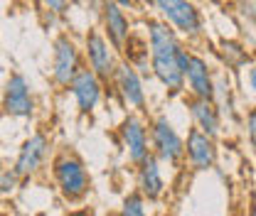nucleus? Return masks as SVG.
Wrapping results in <instances>:
<instances>
[{
  "mask_svg": "<svg viewBox=\"0 0 256 216\" xmlns=\"http://www.w3.org/2000/svg\"><path fill=\"white\" fill-rule=\"evenodd\" d=\"M148 30V49H150V69L153 76L168 89L170 96L185 91V69L190 62V49L178 39V32L162 20H146Z\"/></svg>",
  "mask_w": 256,
  "mask_h": 216,
  "instance_id": "nucleus-1",
  "label": "nucleus"
},
{
  "mask_svg": "<svg viewBox=\"0 0 256 216\" xmlns=\"http://www.w3.org/2000/svg\"><path fill=\"white\" fill-rule=\"evenodd\" d=\"M52 177H54V185L60 189V194L69 204L84 202L92 192V175H89L86 165L82 162V157H76L74 153L64 150L54 157Z\"/></svg>",
  "mask_w": 256,
  "mask_h": 216,
  "instance_id": "nucleus-2",
  "label": "nucleus"
},
{
  "mask_svg": "<svg viewBox=\"0 0 256 216\" xmlns=\"http://www.w3.org/2000/svg\"><path fill=\"white\" fill-rule=\"evenodd\" d=\"M150 150L168 167H180L185 162V138L168 116H156L150 121Z\"/></svg>",
  "mask_w": 256,
  "mask_h": 216,
  "instance_id": "nucleus-3",
  "label": "nucleus"
},
{
  "mask_svg": "<svg viewBox=\"0 0 256 216\" xmlns=\"http://www.w3.org/2000/svg\"><path fill=\"white\" fill-rule=\"evenodd\" d=\"M158 12L162 15V22H168L170 27L185 37H200L204 30V20L202 12L197 10V5L190 0H153Z\"/></svg>",
  "mask_w": 256,
  "mask_h": 216,
  "instance_id": "nucleus-4",
  "label": "nucleus"
},
{
  "mask_svg": "<svg viewBox=\"0 0 256 216\" xmlns=\"http://www.w3.org/2000/svg\"><path fill=\"white\" fill-rule=\"evenodd\" d=\"M118 135H121V145H124V150L128 155V162L133 167L140 165L148 155L153 153L150 150V125H146L140 113H128L121 121Z\"/></svg>",
  "mask_w": 256,
  "mask_h": 216,
  "instance_id": "nucleus-5",
  "label": "nucleus"
},
{
  "mask_svg": "<svg viewBox=\"0 0 256 216\" xmlns=\"http://www.w3.org/2000/svg\"><path fill=\"white\" fill-rule=\"evenodd\" d=\"M86 59L89 66L101 81H111L116 76V54H114V44L101 34L98 30H89L86 32Z\"/></svg>",
  "mask_w": 256,
  "mask_h": 216,
  "instance_id": "nucleus-6",
  "label": "nucleus"
},
{
  "mask_svg": "<svg viewBox=\"0 0 256 216\" xmlns=\"http://www.w3.org/2000/svg\"><path fill=\"white\" fill-rule=\"evenodd\" d=\"M185 162L194 172H207L217 165V140L202 133L200 128H190L185 138Z\"/></svg>",
  "mask_w": 256,
  "mask_h": 216,
  "instance_id": "nucleus-7",
  "label": "nucleus"
},
{
  "mask_svg": "<svg viewBox=\"0 0 256 216\" xmlns=\"http://www.w3.org/2000/svg\"><path fill=\"white\" fill-rule=\"evenodd\" d=\"M116 89L121 93L124 103L128 108H133V113H146L148 111V98H146V89H143V79L138 74V69L133 64L121 62L116 69Z\"/></svg>",
  "mask_w": 256,
  "mask_h": 216,
  "instance_id": "nucleus-8",
  "label": "nucleus"
},
{
  "mask_svg": "<svg viewBox=\"0 0 256 216\" xmlns=\"http://www.w3.org/2000/svg\"><path fill=\"white\" fill-rule=\"evenodd\" d=\"M2 108L12 118H30L34 113V98L30 93V84L22 74H10V79L5 84Z\"/></svg>",
  "mask_w": 256,
  "mask_h": 216,
  "instance_id": "nucleus-9",
  "label": "nucleus"
},
{
  "mask_svg": "<svg viewBox=\"0 0 256 216\" xmlns=\"http://www.w3.org/2000/svg\"><path fill=\"white\" fill-rule=\"evenodd\" d=\"M79 49L76 44L62 34L54 39V62H52V76L60 86H69L74 81V76L79 74Z\"/></svg>",
  "mask_w": 256,
  "mask_h": 216,
  "instance_id": "nucleus-10",
  "label": "nucleus"
},
{
  "mask_svg": "<svg viewBox=\"0 0 256 216\" xmlns=\"http://www.w3.org/2000/svg\"><path fill=\"white\" fill-rule=\"evenodd\" d=\"M136 187L148 202H158L165 194V177H162V162L150 153L140 165H136Z\"/></svg>",
  "mask_w": 256,
  "mask_h": 216,
  "instance_id": "nucleus-11",
  "label": "nucleus"
},
{
  "mask_svg": "<svg viewBox=\"0 0 256 216\" xmlns=\"http://www.w3.org/2000/svg\"><path fill=\"white\" fill-rule=\"evenodd\" d=\"M185 89L192 98H207L214 101V76L204 57L190 54V62L185 69Z\"/></svg>",
  "mask_w": 256,
  "mask_h": 216,
  "instance_id": "nucleus-12",
  "label": "nucleus"
},
{
  "mask_svg": "<svg viewBox=\"0 0 256 216\" xmlns=\"http://www.w3.org/2000/svg\"><path fill=\"white\" fill-rule=\"evenodd\" d=\"M47 153H50V138H47L44 133L30 135V138L22 143L20 155H18V160H15V172H18L20 177H32L34 172H40V167H42Z\"/></svg>",
  "mask_w": 256,
  "mask_h": 216,
  "instance_id": "nucleus-13",
  "label": "nucleus"
},
{
  "mask_svg": "<svg viewBox=\"0 0 256 216\" xmlns=\"http://www.w3.org/2000/svg\"><path fill=\"white\" fill-rule=\"evenodd\" d=\"M69 89H72L74 98H76L79 111H82V113H92L96 106H98V101H101L104 84H101V79L96 76L92 69H82V71L74 76V81L69 84Z\"/></svg>",
  "mask_w": 256,
  "mask_h": 216,
  "instance_id": "nucleus-14",
  "label": "nucleus"
},
{
  "mask_svg": "<svg viewBox=\"0 0 256 216\" xmlns=\"http://www.w3.org/2000/svg\"><path fill=\"white\" fill-rule=\"evenodd\" d=\"M101 17H104V30L114 49H124L130 39V22H128L124 7H118L114 0H106L101 5Z\"/></svg>",
  "mask_w": 256,
  "mask_h": 216,
  "instance_id": "nucleus-15",
  "label": "nucleus"
},
{
  "mask_svg": "<svg viewBox=\"0 0 256 216\" xmlns=\"http://www.w3.org/2000/svg\"><path fill=\"white\" fill-rule=\"evenodd\" d=\"M188 108H190L192 123L194 128H200L202 133H207L210 138H220L222 133V111L214 101H207V98H192L188 101Z\"/></svg>",
  "mask_w": 256,
  "mask_h": 216,
  "instance_id": "nucleus-16",
  "label": "nucleus"
},
{
  "mask_svg": "<svg viewBox=\"0 0 256 216\" xmlns=\"http://www.w3.org/2000/svg\"><path fill=\"white\" fill-rule=\"evenodd\" d=\"M222 49V57L226 66H232V69H236V66H242V64L249 62V52L239 44V42H232V39H222V44H220Z\"/></svg>",
  "mask_w": 256,
  "mask_h": 216,
  "instance_id": "nucleus-17",
  "label": "nucleus"
},
{
  "mask_svg": "<svg viewBox=\"0 0 256 216\" xmlns=\"http://www.w3.org/2000/svg\"><path fill=\"white\" fill-rule=\"evenodd\" d=\"M146 197L138 192V189H133V192H128L126 197H124V202H121V209H118V216H148V209H146Z\"/></svg>",
  "mask_w": 256,
  "mask_h": 216,
  "instance_id": "nucleus-18",
  "label": "nucleus"
},
{
  "mask_svg": "<svg viewBox=\"0 0 256 216\" xmlns=\"http://www.w3.org/2000/svg\"><path fill=\"white\" fill-rule=\"evenodd\" d=\"M20 185V175L12 170H0V194H12Z\"/></svg>",
  "mask_w": 256,
  "mask_h": 216,
  "instance_id": "nucleus-19",
  "label": "nucleus"
},
{
  "mask_svg": "<svg viewBox=\"0 0 256 216\" xmlns=\"http://www.w3.org/2000/svg\"><path fill=\"white\" fill-rule=\"evenodd\" d=\"M244 128H246V140H249V148L256 157V106H252L244 116Z\"/></svg>",
  "mask_w": 256,
  "mask_h": 216,
  "instance_id": "nucleus-20",
  "label": "nucleus"
},
{
  "mask_svg": "<svg viewBox=\"0 0 256 216\" xmlns=\"http://www.w3.org/2000/svg\"><path fill=\"white\" fill-rule=\"evenodd\" d=\"M42 2H44V7H50L57 15H62L64 10H66V5H69V0H42Z\"/></svg>",
  "mask_w": 256,
  "mask_h": 216,
  "instance_id": "nucleus-21",
  "label": "nucleus"
},
{
  "mask_svg": "<svg viewBox=\"0 0 256 216\" xmlns=\"http://www.w3.org/2000/svg\"><path fill=\"white\" fill-rule=\"evenodd\" d=\"M242 2V15L246 17V20H256V5L254 2H249V0H239Z\"/></svg>",
  "mask_w": 256,
  "mask_h": 216,
  "instance_id": "nucleus-22",
  "label": "nucleus"
},
{
  "mask_svg": "<svg viewBox=\"0 0 256 216\" xmlns=\"http://www.w3.org/2000/svg\"><path fill=\"white\" fill-rule=\"evenodd\" d=\"M246 81H249V89L252 93H256V64L249 66V71H246Z\"/></svg>",
  "mask_w": 256,
  "mask_h": 216,
  "instance_id": "nucleus-23",
  "label": "nucleus"
},
{
  "mask_svg": "<svg viewBox=\"0 0 256 216\" xmlns=\"http://www.w3.org/2000/svg\"><path fill=\"white\" fill-rule=\"evenodd\" d=\"M64 216H94V212H92L89 207H82V209H72V212H66Z\"/></svg>",
  "mask_w": 256,
  "mask_h": 216,
  "instance_id": "nucleus-24",
  "label": "nucleus"
},
{
  "mask_svg": "<svg viewBox=\"0 0 256 216\" xmlns=\"http://www.w3.org/2000/svg\"><path fill=\"white\" fill-rule=\"evenodd\" d=\"M118 7H124V10H133L136 7V0H114Z\"/></svg>",
  "mask_w": 256,
  "mask_h": 216,
  "instance_id": "nucleus-25",
  "label": "nucleus"
},
{
  "mask_svg": "<svg viewBox=\"0 0 256 216\" xmlns=\"http://www.w3.org/2000/svg\"><path fill=\"white\" fill-rule=\"evenodd\" d=\"M69 2H76V5H84V2H89V0H69Z\"/></svg>",
  "mask_w": 256,
  "mask_h": 216,
  "instance_id": "nucleus-26",
  "label": "nucleus"
}]
</instances>
